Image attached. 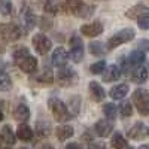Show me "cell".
Returning <instances> with one entry per match:
<instances>
[{
    "label": "cell",
    "mask_w": 149,
    "mask_h": 149,
    "mask_svg": "<svg viewBox=\"0 0 149 149\" xmlns=\"http://www.w3.org/2000/svg\"><path fill=\"white\" fill-rule=\"evenodd\" d=\"M0 137H2V140H3L6 145H15V142H17V136L14 134V131H12V128H10L9 125H5V127L2 128Z\"/></svg>",
    "instance_id": "23"
},
{
    "label": "cell",
    "mask_w": 149,
    "mask_h": 149,
    "mask_svg": "<svg viewBox=\"0 0 149 149\" xmlns=\"http://www.w3.org/2000/svg\"><path fill=\"white\" fill-rule=\"evenodd\" d=\"M131 81L134 84H145L148 81V69L143 66L134 67L131 72Z\"/></svg>",
    "instance_id": "17"
},
{
    "label": "cell",
    "mask_w": 149,
    "mask_h": 149,
    "mask_svg": "<svg viewBox=\"0 0 149 149\" xmlns=\"http://www.w3.org/2000/svg\"><path fill=\"white\" fill-rule=\"evenodd\" d=\"M36 134L37 137L40 139H46L49 134H51V125L46 121H39L36 124Z\"/></svg>",
    "instance_id": "24"
},
{
    "label": "cell",
    "mask_w": 149,
    "mask_h": 149,
    "mask_svg": "<svg viewBox=\"0 0 149 149\" xmlns=\"http://www.w3.org/2000/svg\"><path fill=\"white\" fill-rule=\"evenodd\" d=\"M148 12H149L148 6H145V5H136V6L130 8L125 12V17L130 18V19H137L139 17H142L143 14H148Z\"/></svg>",
    "instance_id": "19"
},
{
    "label": "cell",
    "mask_w": 149,
    "mask_h": 149,
    "mask_svg": "<svg viewBox=\"0 0 149 149\" xmlns=\"http://www.w3.org/2000/svg\"><path fill=\"white\" fill-rule=\"evenodd\" d=\"M148 136H149V128H148Z\"/></svg>",
    "instance_id": "46"
},
{
    "label": "cell",
    "mask_w": 149,
    "mask_h": 149,
    "mask_svg": "<svg viewBox=\"0 0 149 149\" xmlns=\"http://www.w3.org/2000/svg\"><path fill=\"white\" fill-rule=\"evenodd\" d=\"M88 149H106V146L103 143H97V142H93L90 143V148Z\"/></svg>",
    "instance_id": "40"
},
{
    "label": "cell",
    "mask_w": 149,
    "mask_h": 149,
    "mask_svg": "<svg viewBox=\"0 0 149 149\" xmlns=\"http://www.w3.org/2000/svg\"><path fill=\"white\" fill-rule=\"evenodd\" d=\"M104 69H106V61H97V63H94V64H91L90 66V72L93 73V74H100V73H103L104 72Z\"/></svg>",
    "instance_id": "34"
},
{
    "label": "cell",
    "mask_w": 149,
    "mask_h": 149,
    "mask_svg": "<svg viewBox=\"0 0 149 149\" xmlns=\"http://www.w3.org/2000/svg\"><path fill=\"white\" fill-rule=\"evenodd\" d=\"M0 37L6 42H15L21 37V29L14 22H6L0 26Z\"/></svg>",
    "instance_id": "4"
},
{
    "label": "cell",
    "mask_w": 149,
    "mask_h": 149,
    "mask_svg": "<svg viewBox=\"0 0 149 149\" xmlns=\"http://www.w3.org/2000/svg\"><path fill=\"white\" fill-rule=\"evenodd\" d=\"M3 118H5V115H3V109H2V102H0V121Z\"/></svg>",
    "instance_id": "43"
},
{
    "label": "cell",
    "mask_w": 149,
    "mask_h": 149,
    "mask_svg": "<svg viewBox=\"0 0 149 149\" xmlns=\"http://www.w3.org/2000/svg\"><path fill=\"white\" fill-rule=\"evenodd\" d=\"M94 130H95L97 136H100V137H107V136L113 131V122H112L110 119H100V121L95 122Z\"/></svg>",
    "instance_id": "11"
},
{
    "label": "cell",
    "mask_w": 149,
    "mask_h": 149,
    "mask_svg": "<svg viewBox=\"0 0 149 149\" xmlns=\"http://www.w3.org/2000/svg\"><path fill=\"white\" fill-rule=\"evenodd\" d=\"M66 149H82V148H81L79 143H69V145L66 146Z\"/></svg>",
    "instance_id": "41"
},
{
    "label": "cell",
    "mask_w": 149,
    "mask_h": 149,
    "mask_svg": "<svg viewBox=\"0 0 149 149\" xmlns=\"http://www.w3.org/2000/svg\"><path fill=\"white\" fill-rule=\"evenodd\" d=\"M133 103L137 107L139 113L146 116L149 115V91L143 88H137L133 93Z\"/></svg>",
    "instance_id": "2"
},
{
    "label": "cell",
    "mask_w": 149,
    "mask_h": 149,
    "mask_svg": "<svg viewBox=\"0 0 149 149\" xmlns=\"http://www.w3.org/2000/svg\"><path fill=\"white\" fill-rule=\"evenodd\" d=\"M40 149H54V146H52V145H49V143H46V145H43Z\"/></svg>",
    "instance_id": "42"
},
{
    "label": "cell",
    "mask_w": 149,
    "mask_h": 149,
    "mask_svg": "<svg viewBox=\"0 0 149 149\" xmlns=\"http://www.w3.org/2000/svg\"><path fill=\"white\" fill-rule=\"evenodd\" d=\"M128 63L131 67H137V66H142L145 63V60H146V55L145 52L139 51V49H136V51H133L130 55H128Z\"/></svg>",
    "instance_id": "20"
},
{
    "label": "cell",
    "mask_w": 149,
    "mask_h": 149,
    "mask_svg": "<svg viewBox=\"0 0 149 149\" xmlns=\"http://www.w3.org/2000/svg\"><path fill=\"white\" fill-rule=\"evenodd\" d=\"M12 88V79L8 73H0V91H9Z\"/></svg>",
    "instance_id": "30"
},
{
    "label": "cell",
    "mask_w": 149,
    "mask_h": 149,
    "mask_svg": "<svg viewBox=\"0 0 149 149\" xmlns=\"http://www.w3.org/2000/svg\"><path fill=\"white\" fill-rule=\"evenodd\" d=\"M17 137L22 142H30L33 139V130L31 127H29L27 124H21L17 130Z\"/></svg>",
    "instance_id": "21"
},
{
    "label": "cell",
    "mask_w": 149,
    "mask_h": 149,
    "mask_svg": "<svg viewBox=\"0 0 149 149\" xmlns=\"http://www.w3.org/2000/svg\"><path fill=\"white\" fill-rule=\"evenodd\" d=\"M136 21H137L139 27L142 30H149V12H148V14H143L142 17H139Z\"/></svg>",
    "instance_id": "35"
},
{
    "label": "cell",
    "mask_w": 149,
    "mask_h": 149,
    "mask_svg": "<svg viewBox=\"0 0 149 149\" xmlns=\"http://www.w3.org/2000/svg\"><path fill=\"white\" fill-rule=\"evenodd\" d=\"M148 134V128L145 127V124L143 122H136L134 125L128 130V137L130 139H134V140H140L143 139L145 136Z\"/></svg>",
    "instance_id": "14"
},
{
    "label": "cell",
    "mask_w": 149,
    "mask_h": 149,
    "mask_svg": "<svg viewBox=\"0 0 149 149\" xmlns=\"http://www.w3.org/2000/svg\"><path fill=\"white\" fill-rule=\"evenodd\" d=\"M31 42H33V46H34V49H36V52L39 54V55H46V54L49 52V49H51V46H52L51 40H49L43 33L34 34Z\"/></svg>",
    "instance_id": "7"
},
{
    "label": "cell",
    "mask_w": 149,
    "mask_h": 149,
    "mask_svg": "<svg viewBox=\"0 0 149 149\" xmlns=\"http://www.w3.org/2000/svg\"><path fill=\"white\" fill-rule=\"evenodd\" d=\"M48 106H49V109H51L52 115H54V119L57 122H66V121H69L73 116L69 112L67 106L61 102L60 98H57V97H51V98H49V100H48Z\"/></svg>",
    "instance_id": "1"
},
{
    "label": "cell",
    "mask_w": 149,
    "mask_h": 149,
    "mask_svg": "<svg viewBox=\"0 0 149 149\" xmlns=\"http://www.w3.org/2000/svg\"><path fill=\"white\" fill-rule=\"evenodd\" d=\"M93 14H94V6L93 5H85V3H82L79 6V9L74 12V15L79 17V18H90Z\"/></svg>",
    "instance_id": "28"
},
{
    "label": "cell",
    "mask_w": 149,
    "mask_h": 149,
    "mask_svg": "<svg viewBox=\"0 0 149 149\" xmlns=\"http://www.w3.org/2000/svg\"><path fill=\"white\" fill-rule=\"evenodd\" d=\"M21 149H27V148H21Z\"/></svg>",
    "instance_id": "47"
},
{
    "label": "cell",
    "mask_w": 149,
    "mask_h": 149,
    "mask_svg": "<svg viewBox=\"0 0 149 149\" xmlns=\"http://www.w3.org/2000/svg\"><path fill=\"white\" fill-rule=\"evenodd\" d=\"M84 2L82 0H63V3H61V8H63V10H66L67 14H73L79 9V6L82 5Z\"/></svg>",
    "instance_id": "25"
},
{
    "label": "cell",
    "mask_w": 149,
    "mask_h": 149,
    "mask_svg": "<svg viewBox=\"0 0 149 149\" xmlns=\"http://www.w3.org/2000/svg\"><path fill=\"white\" fill-rule=\"evenodd\" d=\"M134 36H136V33H134L133 29H122L107 40V49L110 51V49H115L122 43H127V42L134 39Z\"/></svg>",
    "instance_id": "3"
},
{
    "label": "cell",
    "mask_w": 149,
    "mask_h": 149,
    "mask_svg": "<svg viewBox=\"0 0 149 149\" xmlns=\"http://www.w3.org/2000/svg\"><path fill=\"white\" fill-rule=\"evenodd\" d=\"M121 67L116 66V64H110V66H106L104 72H103V81L104 82H115L121 78Z\"/></svg>",
    "instance_id": "13"
},
{
    "label": "cell",
    "mask_w": 149,
    "mask_h": 149,
    "mask_svg": "<svg viewBox=\"0 0 149 149\" xmlns=\"http://www.w3.org/2000/svg\"><path fill=\"white\" fill-rule=\"evenodd\" d=\"M30 54V51L26 48V46H19V48H17L15 51H14V60H18V58H22V57H26V55H29Z\"/></svg>",
    "instance_id": "37"
},
{
    "label": "cell",
    "mask_w": 149,
    "mask_h": 149,
    "mask_svg": "<svg viewBox=\"0 0 149 149\" xmlns=\"http://www.w3.org/2000/svg\"><path fill=\"white\" fill-rule=\"evenodd\" d=\"M90 94L93 97V100L95 102H102L104 100V97H106V93L103 90V86L100 84H97V82H90Z\"/></svg>",
    "instance_id": "18"
},
{
    "label": "cell",
    "mask_w": 149,
    "mask_h": 149,
    "mask_svg": "<svg viewBox=\"0 0 149 149\" xmlns=\"http://www.w3.org/2000/svg\"><path fill=\"white\" fill-rule=\"evenodd\" d=\"M51 26H52L51 19H46V18H40V29H42V30H46V29H49Z\"/></svg>",
    "instance_id": "39"
},
{
    "label": "cell",
    "mask_w": 149,
    "mask_h": 149,
    "mask_svg": "<svg viewBox=\"0 0 149 149\" xmlns=\"http://www.w3.org/2000/svg\"><path fill=\"white\" fill-rule=\"evenodd\" d=\"M137 48L142 52H148L149 51V39H140L137 42Z\"/></svg>",
    "instance_id": "38"
},
{
    "label": "cell",
    "mask_w": 149,
    "mask_h": 149,
    "mask_svg": "<svg viewBox=\"0 0 149 149\" xmlns=\"http://www.w3.org/2000/svg\"><path fill=\"white\" fill-rule=\"evenodd\" d=\"M0 12H2V15H10L12 3L9 0H2V2H0Z\"/></svg>",
    "instance_id": "36"
},
{
    "label": "cell",
    "mask_w": 149,
    "mask_h": 149,
    "mask_svg": "<svg viewBox=\"0 0 149 149\" xmlns=\"http://www.w3.org/2000/svg\"><path fill=\"white\" fill-rule=\"evenodd\" d=\"M88 49H90L91 55H95V57H102L106 52V48L103 46L102 42H91L90 46H88Z\"/></svg>",
    "instance_id": "29"
},
{
    "label": "cell",
    "mask_w": 149,
    "mask_h": 149,
    "mask_svg": "<svg viewBox=\"0 0 149 149\" xmlns=\"http://www.w3.org/2000/svg\"><path fill=\"white\" fill-rule=\"evenodd\" d=\"M69 58H72L73 63H81L84 58V43L79 36H72L70 37V52Z\"/></svg>",
    "instance_id": "5"
},
{
    "label": "cell",
    "mask_w": 149,
    "mask_h": 149,
    "mask_svg": "<svg viewBox=\"0 0 149 149\" xmlns=\"http://www.w3.org/2000/svg\"><path fill=\"white\" fill-rule=\"evenodd\" d=\"M139 149H149V145H142Z\"/></svg>",
    "instance_id": "44"
},
{
    "label": "cell",
    "mask_w": 149,
    "mask_h": 149,
    "mask_svg": "<svg viewBox=\"0 0 149 149\" xmlns=\"http://www.w3.org/2000/svg\"><path fill=\"white\" fill-rule=\"evenodd\" d=\"M110 145L113 149H125L127 148V139L121 133H115L110 139Z\"/></svg>",
    "instance_id": "26"
},
{
    "label": "cell",
    "mask_w": 149,
    "mask_h": 149,
    "mask_svg": "<svg viewBox=\"0 0 149 149\" xmlns=\"http://www.w3.org/2000/svg\"><path fill=\"white\" fill-rule=\"evenodd\" d=\"M8 149H9V148H8Z\"/></svg>",
    "instance_id": "48"
},
{
    "label": "cell",
    "mask_w": 149,
    "mask_h": 149,
    "mask_svg": "<svg viewBox=\"0 0 149 149\" xmlns=\"http://www.w3.org/2000/svg\"><path fill=\"white\" fill-rule=\"evenodd\" d=\"M119 113H121L122 118L131 116V115H133V106H131V103L127 102V100L121 102V104H119Z\"/></svg>",
    "instance_id": "31"
},
{
    "label": "cell",
    "mask_w": 149,
    "mask_h": 149,
    "mask_svg": "<svg viewBox=\"0 0 149 149\" xmlns=\"http://www.w3.org/2000/svg\"><path fill=\"white\" fill-rule=\"evenodd\" d=\"M73 127H70V125H60V127H57V130H55V136H57V139L60 140V142H63V140H67V139H70L72 136H73Z\"/></svg>",
    "instance_id": "22"
},
{
    "label": "cell",
    "mask_w": 149,
    "mask_h": 149,
    "mask_svg": "<svg viewBox=\"0 0 149 149\" xmlns=\"http://www.w3.org/2000/svg\"><path fill=\"white\" fill-rule=\"evenodd\" d=\"M125 149H134V148H125Z\"/></svg>",
    "instance_id": "45"
},
{
    "label": "cell",
    "mask_w": 149,
    "mask_h": 149,
    "mask_svg": "<svg viewBox=\"0 0 149 149\" xmlns=\"http://www.w3.org/2000/svg\"><path fill=\"white\" fill-rule=\"evenodd\" d=\"M57 82L61 85V86H70L73 84H76V79H78V74L74 73L70 67H60L58 72H57V76H55Z\"/></svg>",
    "instance_id": "6"
},
{
    "label": "cell",
    "mask_w": 149,
    "mask_h": 149,
    "mask_svg": "<svg viewBox=\"0 0 149 149\" xmlns=\"http://www.w3.org/2000/svg\"><path fill=\"white\" fill-rule=\"evenodd\" d=\"M103 113L106 115L107 119L113 121V119L116 118V107H115V104H113V103H106V104L103 106Z\"/></svg>",
    "instance_id": "32"
},
{
    "label": "cell",
    "mask_w": 149,
    "mask_h": 149,
    "mask_svg": "<svg viewBox=\"0 0 149 149\" xmlns=\"http://www.w3.org/2000/svg\"><path fill=\"white\" fill-rule=\"evenodd\" d=\"M67 60H69V52L63 46H58L54 49V52H52V64L54 66H57L58 69L64 67L67 64Z\"/></svg>",
    "instance_id": "12"
},
{
    "label": "cell",
    "mask_w": 149,
    "mask_h": 149,
    "mask_svg": "<svg viewBox=\"0 0 149 149\" xmlns=\"http://www.w3.org/2000/svg\"><path fill=\"white\" fill-rule=\"evenodd\" d=\"M34 81L36 82H40V84H52L54 82V74H52L51 69H43V72L39 73L34 78Z\"/></svg>",
    "instance_id": "27"
},
{
    "label": "cell",
    "mask_w": 149,
    "mask_h": 149,
    "mask_svg": "<svg viewBox=\"0 0 149 149\" xmlns=\"http://www.w3.org/2000/svg\"><path fill=\"white\" fill-rule=\"evenodd\" d=\"M15 63L22 72H26V73H34L37 70V60L33 55H30V54L26 55V57H22V58L15 60Z\"/></svg>",
    "instance_id": "9"
},
{
    "label": "cell",
    "mask_w": 149,
    "mask_h": 149,
    "mask_svg": "<svg viewBox=\"0 0 149 149\" xmlns=\"http://www.w3.org/2000/svg\"><path fill=\"white\" fill-rule=\"evenodd\" d=\"M81 33L86 37H95L103 33V24L100 21H94L90 24H84L81 27Z\"/></svg>",
    "instance_id": "10"
},
{
    "label": "cell",
    "mask_w": 149,
    "mask_h": 149,
    "mask_svg": "<svg viewBox=\"0 0 149 149\" xmlns=\"http://www.w3.org/2000/svg\"><path fill=\"white\" fill-rule=\"evenodd\" d=\"M43 10L49 15H55L58 12V5L54 2V0H46V2L43 3Z\"/></svg>",
    "instance_id": "33"
},
{
    "label": "cell",
    "mask_w": 149,
    "mask_h": 149,
    "mask_svg": "<svg viewBox=\"0 0 149 149\" xmlns=\"http://www.w3.org/2000/svg\"><path fill=\"white\" fill-rule=\"evenodd\" d=\"M19 18H21V24H22V29L27 31H30L37 22V18L34 15V12L29 8V6H22L21 9V14H19Z\"/></svg>",
    "instance_id": "8"
},
{
    "label": "cell",
    "mask_w": 149,
    "mask_h": 149,
    "mask_svg": "<svg viewBox=\"0 0 149 149\" xmlns=\"http://www.w3.org/2000/svg\"><path fill=\"white\" fill-rule=\"evenodd\" d=\"M14 118L19 122H27L30 119V107L24 103H19L14 110Z\"/></svg>",
    "instance_id": "16"
},
{
    "label": "cell",
    "mask_w": 149,
    "mask_h": 149,
    "mask_svg": "<svg viewBox=\"0 0 149 149\" xmlns=\"http://www.w3.org/2000/svg\"><path fill=\"white\" fill-rule=\"evenodd\" d=\"M128 91H130V88H128L127 84H118V85L110 88L109 95L113 98V100H122V98L128 94Z\"/></svg>",
    "instance_id": "15"
}]
</instances>
